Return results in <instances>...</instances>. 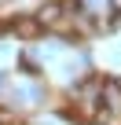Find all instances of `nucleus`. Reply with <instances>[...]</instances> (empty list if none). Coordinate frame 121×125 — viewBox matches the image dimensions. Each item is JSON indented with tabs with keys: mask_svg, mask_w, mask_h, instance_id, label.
Returning a JSON list of instances; mask_svg holds the SVG:
<instances>
[{
	"mask_svg": "<svg viewBox=\"0 0 121 125\" xmlns=\"http://www.w3.org/2000/svg\"><path fill=\"white\" fill-rule=\"evenodd\" d=\"M8 33L19 37V41H37V37H44V30H40V22H37L33 15H19V19H11V22H8Z\"/></svg>",
	"mask_w": 121,
	"mask_h": 125,
	"instance_id": "obj_1",
	"label": "nucleus"
},
{
	"mask_svg": "<svg viewBox=\"0 0 121 125\" xmlns=\"http://www.w3.org/2000/svg\"><path fill=\"white\" fill-rule=\"evenodd\" d=\"M99 103L114 114V118H121V81H114V77H106L103 85H99Z\"/></svg>",
	"mask_w": 121,
	"mask_h": 125,
	"instance_id": "obj_2",
	"label": "nucleus"
},
{
	"mask_svg": "<svg viewBox=\"0 0 121 125\" xmlns=\"http://www.w3.org/2000/svg\"><path fill=\"white\" fill-rule=\"evenodd\" d=\"M37 22H40V30H51V26H63L66 22V15H63V4L59 0H51V4H44L37 15H33Z\"/></svg>",
	"mask_w": 121,
	"mask_h": 125,
	"instance_id": "obj_3",
	"label": "nucleus"
},
{
	"mask_svg": "<svg viewBox=\"0 0 121 125\" xmlns=\"http://www.w3.org/2000/svg\"><path fill=\"white\" fill-rule=\"evenodd\" d=\"M106 8L114 11V19H121V0H106Z\"/></svg>",
	"mask_w": 121,
	"mask_h": 125,
	"instance_id": "obj_4",
	"label": "nucleus"
},
{
	"mask_svg": "<svg viewBox=\"0 0 121 125\" xmlns=\"http://www.w3.org/2000/svg\"><path fill=\"white\" fill-rule=\"evenodd\" d=\"M4 88H8V74L0 70V92H4Z\"/></svg>",
	"mask_w": 121,
	"mask_h": 125,
	"instance_id": "obj_5",
	"label": "nucleus"
},
{
	"mask_svg": "<svg viewBox=\"0 0 121 125\" xmlns=\"http://www.w3.org/2000/svg\"><path fill=\"white\" fill-rule=\"evenodd\" d=\"M4 33H8V22H4V19H0V37H4Z\"/></svg>",
	"mask_w": 121,
	"mask_h": 125,
	"instance_id": "obj_6",
	"label": "nucleus"
},
{
	"mask_svg": "<svg viewBox=\"0 0 121 125\" xmlns=\"http://www.w3.org/2000/svg\"><path fill=\"white\" fill-rule=\"evenodd\" d=\"M84 125H99V121H84Z\"/></svg>",
	"mask_w": 121,
	"mask_h": 125,
	"instance_id": "obj_7",
	"label": "nucleus"
}]
</instances>
